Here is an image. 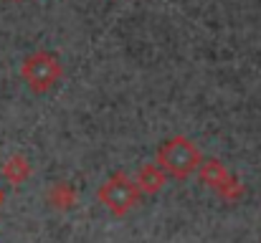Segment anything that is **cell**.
Returning <instances> with one entry per match:
<instances>
[{
	"label": "cell",
	"mask_w": 261,
	"mask_h": 243,
	"mask_svg": "<svg viewBox=\"0 0 261 243\" xmlns=\"http://www.w3.org/2000/svg\"><path fill=\"white\" fill-rule=\"evenodd\" d=\"M76 200H79V195H76L74 185L66 182V180H59V182H54V185L46 190V203H48L54 210L66 213V210H71V208L76 205Z\"/></svg>",
	"instance_id": "5"
},
{
	"label": "cell",
	"mask_w": 261,
	"mask_h": 243,
	"mask_svg": "<svg viewBox=\"0 0 261 243\" xmlns=\"http://www.w3.org/2000/svg\"><path fill=\"white\" fill-rule=\"evenodd\" d=\"M216 195H218L221 200H226V203H236L239 198H244V182H241L239 177L228 175V180L216 190Z\"/></svg>",
	"instance_id": "8"
},
{
	"label": "cell",
	"mask_w": 261,
	"mask_h": 243,
	"mask_svg": "<svg viewBox=\"0 0 261 243\" xmlns=\"http://www.w3.org/2000/svg\"><path fill=\"white\" fill-rule=\"evenodd\" d=\"M20 76H23V81L28 84V89L33 94H46L61 81L64 69H61L59 56H54L48 51H36V53L23 59Z\"/></svg>",
	"instance_id": "2"
},
{
	"label": "cell",
	"mask_w": 261,
	"mask_h": 243,
	"mask_svg": "<svg viewBox=\"0 0 261 243\" xmlns=\"http://www.w3.org/2000/svg\"><path fill=\"white\" fill-rule=\"evenodd\" d=\"M200 160L203 157H200L198 147L193 145V140H188L182 134L165 140L158 150V165L168 172V177H175V180L190 177L198 170Z\"/></svg>",
	"instance_id": "1"
},
{
	"label": "cell",
	"mask_w": 261,
	"mask_h": 243,
	"mask_svg": "<svg viewBox=\"0 0 261 243\" xmlns=\"http://www.w3.org/2000/svg\"><path fill=\"white\" fill-rule=\"evenodd\" d=\"M198 175H200V180H203V185L205 187H211L213 193L228 180V167L223 165L221 160H216V157H208V160H200L198 165Z\"/></svg>",
	"instance_id": "6"
},
{
	"label": "cell",
	"mask_w": 261,
	"mask_h": 243,
	"mask_svg": "<svg viewBox=\"0 0 261 243\" xmlns=\"http://www.w3.org/2000/svg\"><path fill=\"white\" fill-rule=\"evenodd\" d=\"M96 195H99V203L112 215L122 218V215H127L137 205V200H140L142 193H140V187H137L135 180H129L124 172H117V175H112L109 180L101 182V187H99Z\"/></svg>",
	"instance_id": "3"
},
{
	"label": "cell",
	"mask_w": 261,
	"mask_h": 243,
	"mask_svg": "<svg viewBox=\"0 0 261 243\" xmlns=\"http://www.w3.org/2000/svg\"><path fill=\"white\" fill-rule=\"evenodd\" d=\"M135 182H137L142 195H155V193H160L168 185V172L160 165H142Z\"/></svg>",
	"instance_id": "4"
},
{
	"label": "cell",
	"mask_w": 261,
	"mask_h": 243,
	"mask_svg": "<svg viewBox=\"0 0 261 243\" xmlns=\"http://www.w3.org/2000/svg\"><path fill=\"white\" fill-rule=\"evenodd\" d=\"M3 177L10 185H23L31 177V162L25 155H10L3 162Z\"/></svg>",
	"instance_id": "7"
}]
</instances>
